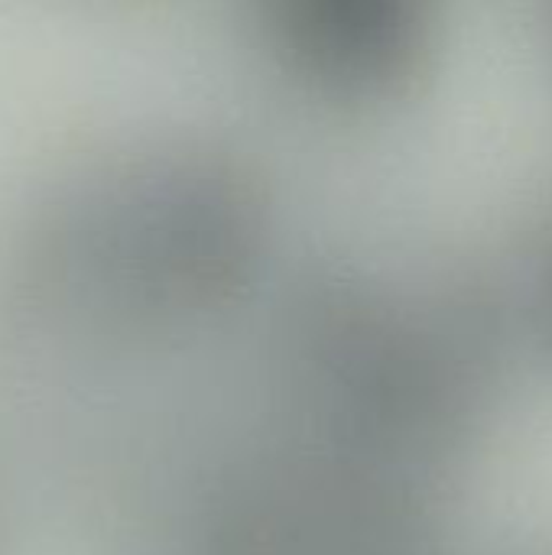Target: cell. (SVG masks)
I'll return each instance as SVG.
<instances>
[{
    "label": "cell",
    "instance_id": "cell-1",
    "mask_svg": "<svg viewBox=\"0 0 552 555\" xmlns=\"http://www.w3.org/2000/svg\"><path fill=\"white\" fill-rule=\"evenodd\" d=\"M312 46L335 59H368L390 46L400 0H299Z\"/></svg>",
    "mask_w": 552,
    "mask_h": 555
}]
</instances>
